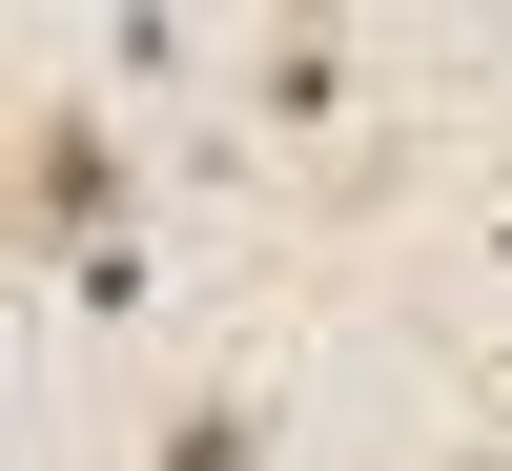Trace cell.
<instances>
[{
	"mask_svg": "<svg viewBox=\"0 0 512 471\" xmlns=\"http://www.w3.org/2000/svg\"><path fill=\"white\" fill-rule=\"evenodd\" d=\"M21 246H123V123L62 82L21 103Z\"/></svg>",
	"mask_w": 512,
	"mask_h": 471,
	"instance_id": "6da1fadb",
	"label": "cell"
},
{
	"mask_svg": "<svg viewBox=\"0 0 512 471\" xmlns=\"http://www.w3.org/2000/svg\"><path fill=\"white\" fill-rule=\"evenodd\" d=\"M144 471H267V410H246V390H164Z\"/></svg>",
	"mask_w": 512,
	"mask_h": 471,
	"instance_id": "7a4b0ae2",
	"label": "cell"
},
{
	"mask_svg": "<svg viewBox=\"0 0 512 471\" xmlns=\"http://www.w3.org/2000/svg\"><path fill=\"white\" fill-rule=\"evenodd\" d=\"M246 103H267V123H328V103H349V41H328V21H287L267 62H246Z\"/></svg>",
	"mask_w": 512,
	"mask_h": 471,
	"instance_id": "3957f363",
	"label": "cell"
}]
</instances>
